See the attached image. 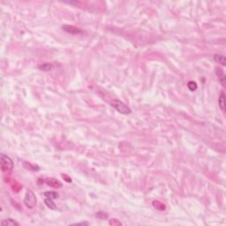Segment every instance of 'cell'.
Wrapping results in <instances>:
<instances>
[{"mask_svg":"<svg viewBox=\"0 0 226 226\" xmlns=\"http://www.w3.org/2000/svg\"><path fill=\"white\" fill-rule=\"evenodd\" d=\"M111 106L114 108L117 111H118L121 114H124V115H127V114H130V113L132 112L131 109H130L126 104H125L123 102H121L118 99H115L113 100L111 102Z\"/></svg>","mask_w":226,"mask_h":226,"instance_id":"obj_1","label":"cell"},{"mask_svg":"<svg viewBox=\"0 0 226 226\" xmlns=\"http://www.w3.org/2000/svg\"><path fill=\"white\" fill-rule=\"evenodd\" d=\"M0 164L3 171H11L13 169V160L5 155H1L0 157Z\"/></svg>","mask_w":226,"mask_h":226,"instance_id":"obj_2","label":"cell"},{"mask_svg":"<svg viewBox=\"0 0 226 226\" xmlns=\"http://www.w3.org/2000/svg\"><path fill=\"white\" fill-rule=\"evenodd\" d=\"M24 204L29 208H33L36 204V197L31 190H28L27 194L25 195Z\"/></svg>","mask_w":226,"mask_h":226,"instance_id":"obj_3","label":"cell"},{"mask_svg":"<svg viewBox=\"0 0 226 226\" xmlns=\"http://www.w3.org/2000/svg\"><path fill=\"white\" fill-rule=\"evenodd\" d=\"M62 28L65 32H67L69 34H78L82 33V31L81 29H79L76 27H73V26H70V25H64Z\"/></svg>","mask_w":226,"mask_h":226,"instance_id":"obj_4","label":"cell"},{"mask_svg":"<svg viewBox=\"0 0 226 226\" xmlns=\"http://www.w3.org/2000/svg\"><path fill=\"white\" fill-rule=\"evenodd\" d=\"M45 182L47 183L48 186H50L51 187H54V188H60L63 186L61 182L57 179H55V178H47V179H45Z\"/></svg>","mask_w":226,"mask_h":226,"instance_id":"obj_5","label":"cell"},{"mask_svg":"<svg viewBox=\"0 0 226 226\" xmlns=\"http://www.w3.org/2000/svg\"><path fill=\"white\" fill-rule=\"evenodd\" d=\"M215 73L217 75V77H218V79H219V81L220 83L224 87L225 86V75H224V73L223 71V69L219 68V67H216L215 68Z\"/></svg>","mask_w":226,"mask_h":226,"instance_id":"obj_6","label":"cell"},{"mask_svg":"<svg viewBox=\"0 0 226 226\" xmlns=\"http://www.w3.org/2000/svg\"><path fill=\"white\" fill-rule=\"evenodd\" d=\"M23 167L28 170H31V171H38L39 170V167L37 165H34V164H32L30 163H28V162H24L23 163Z\"/></svg>","mask_w":226,"mask_h":226,"instance_id":"obj_7","label":"cell"},{"mask_svg":"<svg viewBox=\"0 0 226 226\" xmlns=\"http://www.w3.org/2000/svg\"><path fill=\"white\" fill-rule=\"evenodd\" d=\"M1 225L3 226H19L20 225V223H18L17 221L12 219V218H8V219H5V220H3L1 222Z\"/></svg>","mask_w":226,"mask_h":226,"instance_id":"obj_8","label":"cell"},{"mask_svg":"<svg viewBox=\"0 0 226 226\" xmlns=\"http://www.w3.org/2000/svg\"><path fill=\"white\" fill-rule=\"evenodd\" d=\"M53 67H54L53 65L50 64V63H45V64H42V65H38V69H40L41 71H43V72L51 71L52 69H53Z\"/></svg>","mask_w":226,"mask_h":226,"instance_id":"obj_9","label":"cell"},{"mask_svg":"<svg viewBox=\"0 0 226 226\" xmlns=\"http://www.w3.org/2000/svg\"><path fill=\"white\" fill-rule=\"evenodd\" d=\"M214 60L216 62V63H219L221 64L223 66H225L226 65V62H225V57L223 55H215L214 56Z\"/></svg>","mask_w":226,"mask_h":226,"instance_id":"obj_10","label":"cell"},{"mask_svg":"<svg viewBox=\"0 0 226 226\" xmlns=\"http://www.w3.org/2000/svg\"><path fill=\"white\" fill-rule=\"evenodd\" d=\"M218 102H219V106H220L221 110L224 111V108H225V95H224L223 92H221V94H220Z\"/></svg>","mask_w":226,"mask_h":226,"instance_id":"obj_11","label":"cell"},{"mask_svg":"<svg viewBox=\"0 0 226 226\" xmlns=\"http://www.w3.org/2000/svg\"><path fill=\"white\" fill-rule=\"evenodd\" d=\"M44 203L46 204V206L50 208V209H57V207L55 205V203L53 202V200L51 199H49V198H46L44 200Z\"/></svg>","mask_w":226,"mask_h":226,"instance_id":"obj_12","label":"cell"},{"mask_svg":"<svg viewBox=\"0 0 226 226\" xmlns=\"http://www.w3.org/2000/svg\"><path fill=\"white\" fill-rule=\"evenodd\" d=\"M43 195H44L46 198H49V199H51V200H56L58 198V194L56 193V192H46L43 194Z\"/></svg>","mask_w":226,"mask_h":226,"instance_id":"obj_13","label":"cell"},{"mask_svg":"<svg viewBox=\"0 0 226 226\" xmlns=\"http://www.w3.org/2000/svg\"><path fill=\"white\" fill-rule=\"evenodd\" d=\"M153 206L156 208V209H159V210H164L165 209V206L163 203L158 202V201H154L153 202Z\"/></svg>","mask_w":226,"mask_h":226,"instance_id":"obj_14","label":"cell"},{"mask_svg":"<svg viewBox=\"0 0 226 226\" xmlns=\"http://www.w3.org/2000/svg\"><path fill=\"white\" fill-rule=\"evenodd\" d=\"M188 89L191 90V91H195L196 89H197V84L195 81H190L188 82Z\"/></svg>","mask_w":226,"mask_h":226,"instance_id":"obj_15","label":"cell"},{"mask_svg":"<svg viewBox=\"0 0 226 226\" xmlns=\"http://www.w3.org/2000/svg\"><path fill=\"white\" fill-rule=\"evenodd\" d=\"M110 225H112V226H116V225H122V223L120 221H118V219L116 218H113V219H110V222H109Z\"/></svg>","mask_w":226,"mask_h":226,"instance_id":"obj_16","label":"cell"},{"mask_svg":"<svg viewBox=\"0 0 226 226\" xmlns=\"http://www.w3.org/2000/svg\"><path fill=\"white\" fill-rule=\"evenodd\" d=\"M96 216L97 217H99L100 219H102V220H105L107 217H108V215L107 214H105L104 212H102V211H100V212H98L97 214H96Z\"/></svg>","mask_w":226,"mask_h":226,"instance_id":"obj_17","label":"cell"},{"mask_svg":"<svg viewBox=\"0 0 226 226\" xmlns=\"http://www.w3.org/2000/svg\"><path fill=\"white\" fill-rule=\"evenodd\" d=\"M78 225H81V224H83V225H89V223H87V222H82V223H77Z\"/></svg>","mask_w":226,"mask_h":226,"instance_id":"obj_18","label":"cell"}]
</instances>
